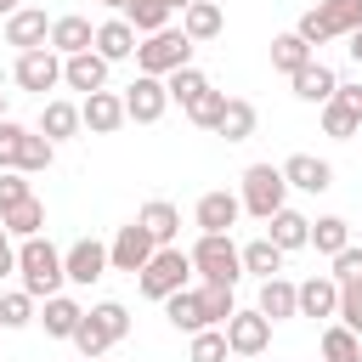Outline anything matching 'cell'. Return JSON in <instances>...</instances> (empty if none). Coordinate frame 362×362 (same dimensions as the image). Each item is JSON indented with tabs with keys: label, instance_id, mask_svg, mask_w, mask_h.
I'll list each match as a JSON object with an SVG mask.
<instances>
[{
	"label": "cell",
	"instance_id": "cell-46",
	"mask_svg": "<svg viewBox=\"0 0 362 362\" xmlns=\"http://www.w3.org/2000/svg\"><path fill=\"white\" fill-rule=\"evenodd\" d=\"M334 317L362 334V283H339V311H334Z\"/></svg>",
	"mask_w": 362,
	"mask_h": 362
},
{
	"label": "cell",
	"instance_id": "cell-40",
	"mask_svg": "<svg viewBox=\"0 0 362 362\" xmlns=\"http://www.w3.org/2000/svg\"><path fill=\"white\" fill-rule=\"evenodd\" d=\"M181 113H187L198 130H221V113H226V90H215V85H209V90H204L192 107H181Z\"/></svg>",
	"mask_w": 362,
	"mask_h": 362
},
{
	"label": "cell",
	"instance_id": "cell-53",
	"mask_svg": "<svg viewBox=\"0 0 362 362\" xmlns=\"http://www.w3.org/2000/svg\"><path fill=\"white\" fill-rule=\"evenodd\" d=\"M175 6H181V11H187V6H192V0H175Z\"/></svg>",
	"mask_w": 362,
	"mask_h": 362
},
{
	"label": "cell",
	"instance_id": "cell-33",
	"mask_svg": "<svg viewBox=\"0 0 362 362\" xmlns=\"http://www.w3.org/2000/svg\"><path fill=\"white\" fill-rule=\"evenodd\" d=\"M175 11H181L175 0H130V6H124V17H130L136 34H158V28H170Z\"/></svg>",
	"mask_w": 362,
	"mask_h": 362
},
{
	"label": "cell",
	"instance_id": "cell-56",
	"mask_svg": "<svg viewBox=\"0 0 362 362\" xmlns=\"http://www.w3.org/2000/svg\"><path fill=\"white\" fill-rule=\"evenodd\" d=\"M96 362H107V356H96Z\"/></svg>",
	"mask_w": 362,
	"mask_h": 362
},
{
	"label": "cell",
	"instance_id": "cell-42",
	"mask_svg": "<svg viewBox=\"0 0 362 362\" xmlns=\"http://www.w3.org/2000/svg\"><path fill=\"white\" fill-rule=\"evenodd\" d=\"M40 311H34V294L28 288H11V294H0V328H28Z\"/></svg>",
	"mask_w": 362,
	"mask_h": 362
},
{
	"label": "cell",
	"instance_id": "cell-1",
	"mask_svg": "<svg viewBox=\"0 0 362 362\" xmlns=\"http://www.w3.org/2000/svg\"><path fill=\"white\" fill-rule=\"evenodd\" d=\"M17 277H23V288H28L34 300L62 294V283H68L62 249H57L51 238H23V243H17Z\"/></svg>",
	"mask_w": 362,
	"mask_h": 362
},
{
	"label": "cell",
	"instance_id": "cell-16",
	"mask_svg": "<svg viewBox=\"0 0 362 362\" xmlns=\"http://www.w3.org/2000/svg\"><path fill=\"white\" fill-rule=\"evenodd\" d=\"M79 113H85V130H90V136H113L119 124H130L119 90H90V96L79 102Z\"/></svg>",
	"mask_w": 362,
	"mask_h": 362
},
{
	"label": "cell",
	"instance_id": "cell-3",
	"mask_svg": "<svg viewBox=\"0 0 362 362\" xmlns=\"http://www.w3.org/2000/svg\"><path fill=\"white\" fill-rule=\"evenodd\" d=\"M300 40L317 51V45H328V40H345L351 28H362V0H317L311 11H300Z\"/></svg>",
	"mask_w": 362,
	"mask_h": 362
},
{
	"label": "cell",
	"instance_id": "cell-38",
	"mask_svg": "<svg viewBox=\"0 0 362 362\" xmlns=\"http://www.w3.org/2000/svg\"><path fill=\"white\" fill-rule=\"evenodd\" d=\"M198 294H204V317H209V328H226V317L238 311L232 283H198Z\"/></svg>",
	"mask_w": 362,
	"mask_h": 362
},
{
	"label": "cell",
	"instance_id": "cell-39",
	"mask_svg": "<svg viewBox=\"0 0 362 362\" xmlns=\"http://www.w3.org/2000/svg\"><path fill=\"white\" fill-rule=\"evenodd\" d=\"M187 362H232L226 328H198V334H192V345H187Z\"/></svg>",
	"mask_w": 362,
	"mask_h": 362
},
{
	"label": "cell",
	"instance_id": "cell-36",
	"mask_svg": "<svg viewBox=\"0 0 362 362\" xmlns=\"http://www.w3.org/2000/svg\"><path fill=\"white\" fill-rule=\"evenodd\" d=\"M243 272H249V277H260V283H266V277H277V272H283V249H277L272 238L243 243Z\"/></svg>",
	"mask_w": 362,
	"mask_h": 362
},
{
	"label": "cell",
	"instance_id": "cell-24",
	"mask_svg": "<svg viewBox=\"0 0 362 362\" xmlns=\"http://www.w3.org/2000/svg\"><path fill=\"white\" fill-rule=\"evenodd\" d=\"M164 322H170L175 334H198V328H209V317H204V294H198V288H175V294L164 300Z\"/></svg>",
	"mask_w": 362,
	"mask_h": 362
},
{
	"label": "cell",
	"instance_id": "cell-28",
	"mask_svg": "<svg viewBox=\"0 0 362 362\" xmlns=\"http://www.w3.org/2000/svg\"><path fill=\"white\" fill-rule=\"evenodd\" d=\"M136 221H141V226H147L158 243H181V209H175L170 198H147Z\"/></svg>",
	"mask_w": 362,
	"mask_h": 362
},
{
	"label": "cell",
	"instance_id": "cell-21",
	"mask_svg": "<svg viewBox=\"0 0 362 362\" xmlns=\"http://www.w3.org/2000/svg\"><path fill=\"white\" fill-rule=\"evenodd\" d=\"M181 28H187V40H192V45L221 40V34H226V11H221V0H192V6L181 11Z\"/></svg>",
	"mask_w": 362,
	"mask_h": 362
},
{
	"label": "cell",
	"instance_id": "cell-27",
	"mask_svg": "<svg viewBox=\"0 0 362 362\" xmlns=\"http://www.w3.org/2000/svg\"><path fill=\"white\" fill-rule=\"evenodd\" d=\"M334 311H339V283H334L328 272L305 277V283H300V317H328V322H334Z\"/></svg>",
	"mask_w": 362,
	"mask_h": 362
},
{
	"label": "cell",
	"instance_id": "cell-17",
	"mask_svg": "<svg viewBox=\"0 0 362 362\" xmlns=\"http://www.w3.org/2000/svg\"><path fill=\"white\" fill-rule=\"evenodd\" d=\"M283 181H288L294 192H328V187H334V164L317 158V153H288V158H283Z\"/></svg>",
	"mask_w": 362,
	"mask_h": 362
},
{
	"label": "cell",
	"instance_id": "cell-37",
	"mask_svg": "<svg viewBox=\"0 0 362 362\" xmlns=\"http://www.w3.org/2000/svg\"><path fill=\"white\" fill-rule=\"evenodd\" d=\"M164 85H170V102H181V107H192V102H198V96L209 90V74L187 62V68H175V74H170Z\"/></svg>",
	"mask_w": 362,
	"mask_h": 362
},
{
	"label": "cell",
	"instance_id": "cell-12",
	"mask_svg": "<svg viewBox=\"0 0 362 362\" xmlns=\"http://www.w3.org/2000/svg\"><path fill=\"white\" fill-rule=\"evenodd\" d=\"M62 266H68V283H79V288H90V283H102V277L113 272V260H107V243H96V238H79V243H68V249H62Z\"/></svg>",
	"mask_w": 362,
	"mask_h": 362
},
{
	"label": "cell",
	"instance_id": "cell-22",
	"mask_svg": "<svg viewBox=\"0 0 362 362\" xmlns=\"http://www.w3.org/2000/svg\"><path fill=\"white\" fill-rule=\"evenodd\" d=\"M136 45H141V34L130 28V17H124V11H119V17H107V23H96V51H102L107 62L136 57Z\"/></svg>",
	"mask_w": 362,
	"mask_h": 362
},
{
	"label": "cell",
	"instance_id": "cell-14",
	"mask_svg": "<svg viewBox=\"0 0 362 362\" xmlns=\"http://www.w3.org/2000/svg\"><path fill=\"white\" fill-rule=\"evenodd\" d=\"M238 215H243V198L226 192V187H215V192H204V198L192 204V226H198V232H232Z\"/></svg>",
	"mask_w": 362,
	"mask_h": 362
},
{
	"label": "cell",
	"instance_id": "cell-18",
	"mask_svg": "<svg viewBox=\"0 0 362 362\" xmlns=\"http://www.w3.org/2000/svg\"><path fill=\"white\" fill-rule=\"evenodd\" d=\"M34 130H45L57 147L62 141H74L79 130H85V113H79V102H68V96H45V107H40V124Z\"/></svg>",
	"mask_w": 362,
	"mask_h": 362
},
{
	"label": "cell",
	"instance_id": "cell-35",
	"mask_svg": "<svg viewBox=\"0 0 362 362\" xmlns=\"http://www.w3.org/2000/svg\"><path fill=\"white\" fill-rule=\"evenodd\" d=\"M51 158H57V141H51L45 130H34V124H28V136H23V158H17V170H23V175H45V170H51Z\"/></svg>",
	"mask_w": 362,
	"mask_h": 362
},
{
	"label": "cell",
	"instance_id": "cell-43",
	"mask_svg": "<svg viewBox=\"0 0 362 362\" xmlns=\"http://www.w3.org/2000/svg\"><path fill=\"white\" fill-rule=\"evenodd\" d=\"M23 136H28V124L0 119V170H17V158H23Z\"/></svg>",
	"mask_w": 362,
	"mask_h": 362
},
{
	"label": "cell",
	"instance_id": "cell-10",
	"mask_svg": "<svg viewBox=\"0 0 362 362\" xmlns=\"http://www.w3.org/2000/svg\"><path fill=\"white\" fill-rule=\"evenodd\" d=\"M124 113H130V124H158L170 113V85L158 74H136L124 85Z\"/></svg>",
	"mask_w": 362,
	"mask_h": 362
},
{
	"label": "cell",
	"instance_id": "cell-29",
	"mask_svg": "<svg viewBox=\"0 0 362 362\" xmlns=\"http://www.w3.org/2000/svg\"><path fill=\"white\" fill-rule=\"evenodd\" d=\"M311 57H317V51L300 40V28H283V34H272V68H277V74H300Z\"/></svg>",
	"mask_w": 362,
	"mask_h": 362
},
{
	"label": "cell",
	"instance_id": "cell-13",
	"mask_svg": "<svg viewBox=\"0 0 362 362\" xmlns=\"http://www.w3.org/2000/svg\"><path fill=\"white\" fill-rule=\"evenodd\" d=\"M107 74H113V62L90 45V51H74V57H62V85L68 90H107Z\"/></svg>",
	"mask_w": 362,
	"mask_h": 362
},
{
	"label": "cell",
	"instance_id": "cell-32",
	"mask_svg": "<svg viewBox=\"0 0 362 362\" xmlns=\"http://www.w3.org/2000/svg\"><path fill=\"white\" fill-rule=\"evenodd\" d=\"M322 362H362V334L334 317V322L322 328Z\"/></svg>",
	"mask_w": 362,
	"mask_h": 362
},
{
	"label": "cell",
	"instance_id": "cell-20",
	"mask_svg": "<svg viewBox=\"0 0 362 362\" xmlns=\"http://www.w3.org/2000/svg\"><path fill=\"white\" fill-rule=\"evenodd\" d=\"M51 339H74L79 334V322H85V305L74 300V294H51L45 305H40V317H34Z\"/></svg>",
	"mask_w": 362,
	"mask_h": 362
},
{
	"label": "cell",
	"instance_id": "cell-26",
	"mask_svg": "<svg viewBox=\"0 0 362 362\" xmlns=\"http://www.w3.org/2000/svg\"><path fill=\"white\" fill-rule=\"evenodd\" d=\"M266 226H272L266 238H272V243H277L283 255H294V249H311V221H305L300 209H288V204H283V209H277V215H272Z\"/></svg>",
	"mask_w": 362,
	"mask_h": 362
},
{
	"label": "cell",
	"instance_id": "cell-45",
	"mask_svg": "<svg viewBox=\"0 0 362 362\" xmlns=\"http://www.w3.org/2000/svg\"><path fill=\"white\" fill-rule=\"evenodd\" d=\"M328 266H334V272H328L334 283H362V243H345Z\"/></svg>",
	"mask_w": 362,
	"mask_h": 362
},
{
	"label": "cell",
	"instance_id": "cell-5",
	"mask_svg": "<svg viewBox=\"0 0 362 362\" xmlns=\"http://www.w3.org/2000/svg\"><path fill=\"white\" fill-rule=\"evenodd\" d=\"M187 277H192V255H187L181 243H158V255L136 272V288H141L147 300H158V305H164L175 288H187Z\"/></svg>",
	"mask_w": 362,
	"mask_h": 362
},
{
	"label": "cell",
	"instance_id": "cell-54",
	"mask_svg": "<svg viewBox=\"0 0 362 362\" xmlns=\"http://www.w3.org/2000/svg\"><path fill=\"white\" fill-rule=\"evenodd\" d=\"M232 362H255V356H232Z\"/></svg>",
	"mask_w": 362,
	"mask_h": 362
},
{
	"label": "cell",
	"instance_id": "cell-47",
	"mask_svg": "<svg viewBox=\"0 0 362 362\" xmlns=\"http://www.w3.org/2000/svg\"><path fill=\"white\" fill-rule=\"evenodd\" d=\"M11 272H17V238L0 226V277H11Z\"/></svg>",
	"mask_w": 362,
	"mask_h": 362
},
{
	"label": "cell",
	"instance_id": "cell-50",
	"mask_svg": "<svg viewBox=\"0 0 362 362\" xmlns=\"http://www.w3.org/2000/svg\"><path fill=\"white\" fill-rule=\"evenodd\" d=\"M17 6H23V0H0V17H11V11H17Z\"/></svg>",
	"mask_w": 362,
	"mask_h": 362
},
{
	"label": "cell",
	"instance_id": "cell-15",
	"mask_svg": "<svg viewBox=\"0 0 362 362\" xmlns=\"http://www.w3.org/2000/svg\"><path fill=\"white\" fill-rule=\"evenodd\" d=\"M6 45H17V51L51 45V17H45L40 6H17V11L6 17Z\"/></svg>",
	"mask_w": 362,
	"mask_h": 362
},
{
	"label": "cell",
	"instance_id": "cell-23",
	"mask_svg": "<svg viewBox=\"0 0 362 362\" xmlns=\"http://www.w3.org/2000/svg\"><path fill=\"white\" fill-rule=\"evenodd\" d=\"M255 305H260L272 322H288V317H300V283H288V277L277 272V277L260 283V300H255Z\"/></svg>",
	"mask_w": 362,
	"mask_h": 362
},
{
	"label": "cell",
	"instance_id": "cell-41",
	"mask_svg": "<svg viewBox=\"0 0 362 362\" xmlns=\"http://www.w3.org/2000/svg\"><path fill=\"white\" fill-rule=\"evenodd\" d=\"M356 130H362V119H356V113H351L339 96H334V102H322V136H334V141H351Z\"/></svg>",
	"mask_w": 362,
	"mask_h": 362
},
{
	"label": "cell",
	"instance_id": "cell-49",
	"mask_svg": "<svg viewBox=\"0 0 362 362\" xmlns=\"http://www.w3.org/2000/svg\"><path fill=\"white\" fill-rule=\"evenodd\" d=\"M345 40H351V45H345V51H351V62H362V28H351Z\"/></svg>",
	"mask_w": 362,
	"mask_h": 362
},
{
	"label": "cell",
	"instance_id": "cell-11",
	"mask_svg": "<svg viewBox=\"0 0 362 362\" xmlns=\"http://www.w3.org/2000/svg\"><path fill=\"white\" fill-rule=\"evenodd\" d=\"M153 255H158V238H153L141 221L119 226V232H113V243H107V260H113V272H130V277H136V272H141Z\"/></svg>",
	"mask_w": 362,
	"mask_h": 362
},
{
	"label": "cell",
	"instance_id": "cell-30",
	"mask_svg": "<svg viewBox=\"0 0 362 362\" xmlns=\"http://www.w3.org/2000/svg\"><path fill=\"white\" fill-rule=\"evenodd\" d=\"M255 124H260L255 102H249V96H226V113H221V130H215V136H226V141H249Z\"/></svg>",
	"mask_w": 362,
	"mask_h": 362
},
{
	"label": "cell",
	"instance_id": "cell-9",
	"mask_svg": "<svg viewBox=\"0 0 362 362\" xmlns=\"http://www.w3.org/2000/svg\"><path fill=\"white\" fill-rule=\"evenodd\" d=\"M11 79H17L23 90H34V96L57 90V85H62V51H51V45H40V51H17Z\"/></svg>",
	"mask_w": 362,
	"mask_h": 362
},
{
	"label": "cell",
	"instance_id": "cell-19",
	"mask_svg": "<svg viewBox=\"0 0 362 362\" xmlns=\"http://www.w3.org/2000/svg\"><path fill=\"white\" fill-rule=\"evenodd\" d=\"M288 85H294V96L300 102H311V107H322V102H334V90H339V74L328 68V62H305L300 74H288Z\"/></svg>",
	"mask_w": 362,
	"mask_h": 362
},
{
	"label": "cell",
	"instance_id": "cell-34",
	"mask_svg": "<svg viewBox=\"0 0 362 362\" xmlns=\"http://www.w3.org/2000/svg\"><path fill=\"white\" fill-rule=\"evenodd\" d=\"M345 243H351V221H345V215H317V221H311V249H317V255L334 260Z\"/></svg>",
	"mask_w": 362,
	"mask_h": 362
},
{
	"label": "cell",
	"instance_id": "cell-31",
	"mask_svg": "<svg viewBox=\"0 0 362 362\" xmlns=\"http://www.w3.org/2000/svg\"><path fill=\"white\" fill-rule=\"evenodd\" d=\"M0 226L23 243V238H40V226H45V204H40V192L34 198H23V204H11L6 215H0Z\"/></svg>",
	"mask_w": 362,
	"mask_h": 362
},
{
	"label": "cell",
	"instance_id": "cell-25",
	"mask_svg": "<svg viewBox=\"0 0 362 362\" xmlns=\"http://www.w3.org/2000/svg\"><path fill=\"white\" fill-rule=\"evenodd\" d=\"M90 45H96V28H90V17H79V11H68V17H51V51L74 57V51H90Z\"/></svg>",
	"mask_w": 362,
	"mask_h": 362
},
{
	"label": "cell",
	"instance_id": "cell-52",
	"mask_svg": "<svg viewBox=\"0 0 362 362\" xmlns=\"http://www.w3.org/2000/svg\"><path fill=\"white\" fill-rule=\"evenodd\" d=\"M0 119H11V113H6V90H0Z\"/></svg>",
	"mask_w": 362,
	"mask_h": 362
},
{
	"label": "cell",
	"instance_id": "cell-4",
	"mask_svg": "<svg viewBox=\"0 0 362 362\" xmlns=\"http://www.w3.org/2000/svg\"><path fill=\"white\" fill-rule=\"evenodd\" d=\"M187 255H192V272H198L204 283H232V288H238V277H243V249L232 243V232H198V243H192Z\"/></svg>",
	"mask_w": 362,
	"mask_h": 362
},
{
	"label": "cell",
	"instance_id": "cell-7",
	"mask_svg": "<svg viewBox=\"0 0 362 362\" xmlns=\"http://www.w3.org/2000/svg\"><path fill=\"white\" fill-rule=\"evenodd\" d=\"M238 198H243V215H255V221H272V215L288 204L283 164H249V170H243V181H238Z\"/></svg>",
	"mask_w": 362,
	"mask_h": 362
},
{
	"label": "cell",
	"instance_id": "cell-55",
	"mask_svg": "<svg viewBox=\"0 0 362 362\" xmlns=\"http://www.w3.org/2000/svg\"><path fill=\"white\" fill-rule=\"evenodd\" d=\"M79 362H90V356H79Z\"/></svg>",
	"mask_w": 362,
	"mask_h": 362
},
{
	"label": "cell",
	"instance_id": "cell-6",
	"mask_svg": "<svg viewBox=\"0 0 362 362\" xmlns=\"http://www.w3.org/2000/svg\"><path fill=\"white\" fill-rule=\"evenodd\" d=\"M192 62V40H187V28H158V34H141V45H136V74H158V79H170L175 68H187Z\"/></svg>",
	"mask_w": 362,
	"mask_h": 362
},
{
	"label": "cell",
	"instance_id": "cell-2",
	"mask_svg": "<svg viewBox=\"0 0 362 362\" xmlns=\"http://www.w3.org/2000/svg\"><path fill=\"white\" fill-rule=\"evenodd\" d=\"M124 334H130V311H124L119 300H96V305L85 311V322H79V334H74L68 345H74L79 356H90V362H96V356H107Z\"/></svg>",
	"mask_w": 362,
	"mask_h": 362
},
{
	"label": "cell",
	"instance_id": "cell-48",
	"mask_svg": "<svg viewBox=\"0 0 362 362\" xmlns=\"http://www.w3.org/2000/svg\"><path fill=\"white\" fill-rule=\"evenodd\" d=\"M334 96H339V102H345V107H351V113H356V119H362V85H339V90H334Z\"/></svg>",
	"mask_w": 362,
	"mask_h": 362
},
{
	"label": "cell",
	"instance_id": "cell-51",
	"mask_svg": "<svg viewBox=\"0 0 362 362\" xmlns=\"http://www.w3.org/2000/svg\"><path fill=\"white\" fill-rule=\"evenodd\" d=\"M96 6H113V11H124V6H130V0H96Z\"/></svg>",
	"mask_w": 362,
	"mask_h": 362
},
{
	"label": "cell",
	"instance_id": "cell-8",
	"mask_svg": "<svg viewBox=\"0 0 362 362\" xmlns=\"http://www.w3.org/2000/svg\"><path fill=\"white\" fill-rule=\"evenodd\" d=\"M226 345H232V356H266V345H272V317H266L260 305H238V311L226 317Z\"/></svg>",
	"mask_w": 362,
	"mask_h": 362
},
{
	"label": "cell",
	"instance_id": "cell-44",
	"mask_svg": "<svg viewBox=\"0 0 362 362\" xmlns=\"http://www.w3.org/2000/svg\"><path fill=\"white\" fill-rule=\"evenodd\" d=\"M23 198H34V181H28L23 170H0V215H6L11 204H23Z\"/></svg>",
	"mask_w": 362,
	"mask_h": 362
}]
</instances>
